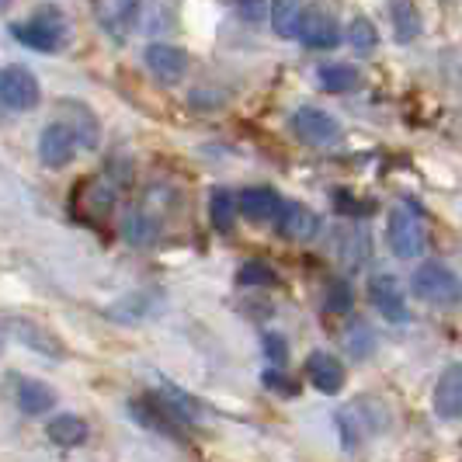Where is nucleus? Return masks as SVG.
I'll return each mask as SVG.
<instances>
[{
  "label": "nucleus",
  "mask_w": 462,
  "mask_h": 462,
  "mask_svg": "<svg viewBox=\"0 0 462 462\" xmlns=\"http://www.w3.org/2000/svg\"><path fill=\"white\" fill-rule=\"evenodd\" d=\"M411 292H414V300L428 302V306L448 310V306H459L462 302V278L448 264L428 261V264H420L411 275Z\"/></svg>",
  "instance_id": "f257e3e1"
},
{
  "label": "nucleus",
  "mask_w": 462,
  "mask_h": 462,
  "mask_svg": "<svg viewBox=\"0 0 462 462\" xmlns=\"http://www.w3.org/2000/svg\"><path fill=\"white\" fill-rule=\"evenodd\" d=\"M386 240H390V251L403 261H414L428 251V226L420 219V212L407 202L390 208L386 216Z\"/></svg>",
  "instance_id": "f03ea898"
},
{
  "label": "nucleus",
  "mask_w": 462,
  "mask_h": 462,
  "mask_svg": "<svg viewBox=\"0 0 462 462\" xmlns=\"http://www.w3.org/2000/svg\"><path fill=\"white\" fill-rule=\"evenodd\" d=\"M11 35L35 52H60L63 39H67V18L56 7H39L28 22L11 24Z\"/></svg>",
  "instance_id": "7ed1b4c3"
},
{
  "label": "nucleus",
  "mask_w": 462,
  "mask_h": 462,
  "mask_svg": "<svg viewBox=\"0 0 462 462\" xmlns=\"http://www.w3.org/2000/svg\"><path fill=\"white\" fill-rule=\"evenodd\" d=\"M365 407H369V396H358L355 403H347L345 411L337 414V428H341V435H345V445H358L365 435L383 431V428L390 424L386 407H383L379 400H372V411H365Z\"/></svg>",
  "instance_id": "20e7f679"
},
{
  "label": "nucleus",
  "mask_w": 462,
  "mask_h": 462,
  "mask_svg": "<svg viewBox=\"0 0 462 462\" xmlns=\"http://www.w3.org/2000/svg\"><path fill=\"white\" fill-rule=\"evenodd\" d=\"M129 414H133V420H139L143 428L157 431V435H163V439H171V441L181 439V424H185V420L174 414L161 396H139V400H129Z\"/></svg>",
  "instance_id": "39448f33"
},
{
  "label": "nucleus",
  "mask_w": 462,
  "mask_h": 462,
  "mask_svg": "<svg viewBox=\"0 0 462 462\" xmlns=\"http://www.w3.org/2000/svg\"><path fill=\"white\" fill-rule=\"evenodd\" d=\"M39 80L32 77V69L24 67H4L0 69V105L14 108V112H32L39 105Z\"/></svg>",
  "instance_id": "423d86ee"
},
{
  "label": "nucleus",
  "mask_w": 462,
  "mask_h": 462,
  "mask_svg": "<svg viewBox=\"0 0 462 462\" xmlns=\"http://www.w3.org/2000/svg\"><path fill=\"white\" fill-rule=\"evenodd\" d=\"M369 300L383 320H390V324H407L411 320V313H407V292H403L400 278L386 275V272L383 275H372Z\"/></svg>",
  "instance_id": "0eeeda50"
},
{
  "label": "nucleus",
  "mask_w": 462,
  "mask_h": 462,
  "mask_svg": "<svg viewBox=\"0 0 462 462\" xmlns=\"http://www.w3.org/2000/svg\"><path fill=\"white\" fill-rule=\"evenodd\" d=\"M292 133H296L306 146L324 150V146H334V143L341 139V125H337L334 116H327L324 108H300V112L292 116Z\"/></svg>",
  "instance_id": "6e6552de"
},
{
  "label": "nucleus",
  "mask_w": 462,
  "mask_h": 462,
  "mask_svg": "<svg viewBox=\"0 0 462 462\" xmlns=\"http://www.w3.org/2000/svg\"><path fill=\"white\" fill-rule=\"evenodd\" d=\"M77 143L80 139H77L69 122H49L46 129H42V136H39V157H42L49 171H60V167H67L73 161Z\"/></svg>",
  "instance_id": "1a4fd4ad"
},
{
  "label": "nucleus",
  "mask_w": 462,
  "mask_h": 462,
  "mask_svg": "<svg viewBox=\"0 0 462 462\" xmlns=\"http://www.w3.org/2000/svg\"><path fill=\"white\" fill-rule=\"evenodd\" d=\"M431 407L445 420H459L462 417V362L459 365H448L439 375L435 393H431Z\"/></svg>",
  "instance_id": "9d476101"
},
{
  "label": "nucleus",
  "mask_w": 462,
  "mask_h": 462,
  "mask_svg": "<svg viewBox=\"0 0 462 462\" xmlns=\"http://www.w3.org/2000/svg\"><path fill=\"white\" fill-rule=\"evenodd\" d=\"M278 233L285 240H313L320 233V216L302 202H285L278 212Z\"/></svg>",
  "instance_id": "9b49d317"
},
{
  "label": "nucleus",
  "mask_w": 462,
  "mask_h": 462,
  "mask_svg": "<svg viewBox=\"0 0 462 462\" xmlns=\"http://www.w3.org/2000/svg\"><path fill=\"white\" fill-rule=\"evenodd\" d=\"M306 379H310L320 393L334 396V393H341V386H345V365H341L330 351H313V355L306 358Z\"/></svg>",
  "instance_id": "f8f14e48"
},
{
  "label": "nucleus",
  "mask_w": 462,
  "mask_h": 462,
  "mask_svg": "<svg viewBox=\"0 0 462 462\" xmlns=\"http://www.w3.org/2000/svg\"><path fill=\"white\" fill-rule=\"evenodd\" d=\"M300 39L306 49H334L341 42V32H337V22L324 14V11H306L300 24Z\"/></svg>",
  "instance_id": "ddd939ff"
},
{
  "label": "nucleus",
  "mask_w": 462,
  "mask_h": 462,
  "mask_svg": "<svg viewBox=\"0 0 462 462\" xmlns=\"http://www.w3.org/2000/svg\"><path fill=\"white\" fill-rule=\"evenodd\" d=\"M236 206H240V216H247L251 223H268V219H278L282 199L272 188H244L236 195Z\"/></svg>",
  "instance_id": "4468645a"
},
{
  "label": "nucleus",
  "mask_w": 462,
  "mask_h": 462,
  "mask_svg": "<svg viewBox=\"0 0 462 462\" xmlns=\"http://www.w3.org/2000/svg\"><path fill=\"white\" fill-rule=\"evenodd\" d=\"M146 67L161 80H178L188 69V52L178 46H167V42H153V46H146Z\"/></svg>",
  "instance_id": "2eb2a0df"
},
{
  "label": "nucleus",
  "mask_w": 462,
  "mask_h": 462,
  "mask_svg": "<svg viewBox=\"0 0 462 462\" xmlns=\"http://www.w3.org/2000/svg\"><path fill=\"white\" fill-rule=\"evenodd\" d=\"M88 420L77 414H60L52 417L46 424V439L56 445V448H77V445H84L88 441Z\"/></svg>",
  "instance_id": "dca6fc26"
},
{
  "label": "nucleus",
  "mask_w": 462,
  "mask_h": 462,
  "mask_svg": "<svg viewBox=\"0 0 462 462\" xmlns=\"http://www.w3.org/2000/svg\"><path fill=\"white\" fill-rule=\"evenodd\" d=\"M302 0H272L268 7V22H272V32L278 39H296L302 24Z\"/></svg>",
  "instance_id": "f3484780"
},
{
  "label": "nucleus",
  "mask_w": 462,
  "mask_h": 462,
  "mask_svg": "<svg viewBox=\"0 0 462 462\" xmlns=\"http://www.w3.org/2000/svg\"><path fill=\"white\" fill-rule=\"evenodd\" d=\"M18 407H22L28 417H39L56 407V390L39 383V379H24L18 386Z\"/></svg>",
  "instance_id": "a211bd4d"
},
{
  "label": "nucleus",
  "mask_w": 462,
  "mask_h": 462,
  "mask_svg": "<svg viewBox=\"0 0 462 462\" xmlns=\"http://www.w3.org/2000/svg\"><path fill=\"white\" fill-rule=\"evenodd\" d=\"M390 14H393L396 42H414L420 35V11L414 0H390Z\"/></svg>",
  "instance_id": "6ab92c4d"
},
{
  "label": "nucleus",
  "mask_w": 462,
  "mask_h": 462,
  "mask_svg": "<svg viewBox=\"0 0 462 462\" xmlns=\"http://www.w3.org/2000/svg\"><path fill=\"white\" fill-rule=\"evenodd\" d=\"M157 396H161L163 403L181 417L185 424H199V420H202V403L191 400L185 390H178V386H171V383H161V386H157Z\"/></svg>",
  "instance_id": "aec40b11"
},
{
  "label": "nucleus",
  "mask_w": 462,
  "mask_h": 462,
  "mask_svg": "<svg viewBox=\"0 0 462 462\" xmlns=\"http://www.w3.org/2000/svg\"><path fill=\"white\" fill-rule=\"evenodd\" d=\"M317 84L327 94H345L351 88H358V69L347 67V63H327V67L317 69Z\"/></svg>",
  "instance_id": "412c9836"
},
{
  "label": "nucleus",
  "mask_w": 462,
  "mask_h": 462,
  "mask_svg": "<svg viewBox=\"0 0 462 462\" xmlns=\"http://www.w3.org/2000/svg\"><path fill=\"white\" fill-rule=\"evenodd\" d=\"M236 199H233V191L226 188H216L212 191V199H208V216H212V226L219 233H230L233 230V219H236Z\"/></svg>",
  "instance_id": "4be33fe9"
},
{
  "label": "nucleus",
  "mask_w": 462,
  "mask_h": 462,
  "mask_svg": "<svg viewBox=\"0 0 462 462\" xmlns=\"http://www.w3.org/2000/svg\"><path fill=\"white\" fill-rule=\"evenodd\" d=\"M347 46L355 49L358 56H372L375 46H379V32H375V24L369 18H355V22L347 24Z\"/></svg>",
  "instance_id": "5701e85b"
},
{
  "label": "nucleus",
  "mask_w": 462,
  "mask_h": 462,
  "mask_svg": "<svg viewBox=\"0 0 462 462\" xmlns=\"http://www.w3.org/2000/svg\"><path fill=\"white\" fill-rule=\"evenodd\" d=\"M125 236L136 244V247H146V244H153L157 240V233H161V223L153 219V216H146V212H129V219H125Z\"/></svg>",
  "instance_id": "b1692460"
},
{
  "label": "nucleus",
  "mask_w": 462,
  "mask_h": 462,
  "mask_svg": "<svg viewBox=\"0 0 462 462\" xmlns=\"http://www.w3.org/2000/svg\"><path fill=\"white\" fill-rule=\"evenodd\" d=\"M14 330H18V337H22L24 345L39 347V351H49V358H63V347H60V341H56L52 334H46L42 327H35V324H18Z\"/></svg>",
  "instance_id": "393cba45"
},
{
  "label": "nucleus",
  "mask_w": 462,
  "mask_h": 462,
  "mask_svg": "<svg viewBox=\"0 0 462 462\" xmlns=\"http://www.w3.org/2000/svg\"><path fill=\"white\" fill-rule=\"evenodd\" d=\"M69 112L77 116V122H69L73 125V133H77V139L84 143V146H97V122H94V116L80 105V101H63Z\"/></svg>",
  "instance_id": "a878e982"
},
{
  "label": "nucleus",
  "mask_w": 462,
  "mask_h": 462,
  "mask_svg": "<svg viewBox=\"0 0 462 462\" xmlns=\"http://www.w3.org/2000/svg\"><path fill=\"white\" fill-rule=\"evenodd\" d=\"M324 306L327 313H347L351 310V302H355V292H351V282L345 278H330L327 282V296H324Z\"/></svg>",
  "instance_id": "bb28decb"
},
{
  "label": "nucleus",
  "mask_w": 462,
  "mask_h": 462,
  "mask_svg": "<svg viewBox=\"0 0 462 462\" xmlns=\"http://www.w3.org/2000/svg\"><path fill=\"white\" fill-rule=\"evenodd\" d=\"M236 282L240 285H275V272L264 261H244L236 272Z\"/></svg>",
  "instance_id": "cd10ccee"
},
{
  "label": "nucleus",
  "mask_w": 462,
  "mask_h": 462,
  "mask_svg": "<svg viewBox=\"0 0 462 462\" xmlns=\"http://www.w3.org/2000/svg\"><path fill=\"white\" fill-rule=\"evenodd\" d=\"M233 7L247 24H261L268 14V0H233Z\"/></svg>",
  "instance_id": "c85d7f7f"
},
{
  "label": "nucleus",
  "mask_w": 462,
  "mask_h": 462,
  "mask_svg": "<svg viewBox=\"0 0 462 462\" xmlns=\"http://www.w3.org/2000/svg\"><path fill=\"white\" fill-rule=\"evenodd\" d=\"M264 355L272 358V365H285L289 362V341L282 334H275V330H268L264 334Z\"/></svg>",
  "instance_id": "c756f323"
},
{
  "label": "nucleus",
  "mask_w": 462,
  "mask_h": 462,
  "mask_svg": "<svg viewBox=\"0 0 462 462\" xmlns=\"http://www.w3.org/2000/svg\"><path fill=\"white\" fill-rule=\"evenodd\" d=\"M264 386L268 390H278V393H285V396H292L296 393V386H292V379H285L282 372H275V369H268L264 372Z\"/></svg>",
  "instance_id": "7c9ffc66"
},
{
  "label": "nucleus",
  "mask_w": 462,
  "mask_h": 462,
  "mask_svg": "<svg viewBox=\"0 0 462 462\" xmlns=\"http://www.w3.org/2000/svg\"><path fill=\"white\" fill-rule=\"evenodd\" d=\"M136 7H139V0H116L118 22H133V18H136Z\"/></svg>",
  "instance_id": "2f4dec72"
}]
</instances>
